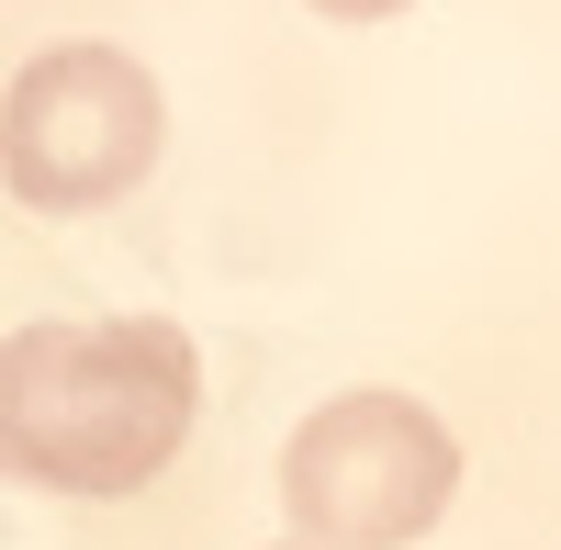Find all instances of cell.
<instances>
[{"label":"cell","mask_w":561,"mask_h":550,"mask_svg":"<svg viewBox=\"0 0 561 550\" xmlns=\"http://www.w3.org/2000/svg\"><path fill=\"white\" fill-rule=\"evenodd\" d=\"M460 494V438L415 393H325L280 449V506L304 550H404L449 517Z\"/></svg>","instance_id":"2"},{"label":"cell","mask_w":561,"mask_h":550,"mask_svg":"<svg viewBox=\"0 0 561 550\" xmlns=\"http://www.w3.org/2000/svg\"><path fill=\"white\" fill-rule=\"evenodd\" d=\"M169 147V102L124 45H45L0 90V180L34 214H102Z\"/></svg>","instance_id":"3"},{"label":"cell","mask_w":561,"mask_h":550,"mask_svg":"<svg viewBox=\"0 0 561 550\" xmlns=\"http://www.w3.org/2000/svg\"><path fill=\"white\" fill-rule=\"evenodd\" d=\"M203 348L169 314H45L0 337V483L34 494H113L158 483L192 438Z\"/></svg>","instance_id":"1"},{"label":"cell","mask_w":561,"mask_h":550,"mask_svg":"<svg viewBox=\"0 0 561 550\" xmlns=\"http://www.w3.org/2000/svg\"><path fill=\"white\" fill-rule=\"evenodd\" d=\"M314 12H337V23H382V12H404V0H314Z\"/></svg>","instance_id":"4"},{"label":"cell","mask_w":561,"mask_h":550,"mask_svg":"<svg viewBox=\"0 0 561 550\" xmlns=\"http://www.w3.org/2000/svg\"><path fill=\"white\" fill-rule=\"evenodd\" d=\"M293 550H304V539H293Z\"/></svg>","instance_id":"5"}]
</instances>
